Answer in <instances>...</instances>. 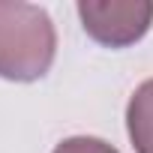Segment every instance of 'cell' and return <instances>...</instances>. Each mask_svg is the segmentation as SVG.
Returning a JSON list of instances; mask_svg holds the SVG:
<instances>
[{
    "instance_id": "4",
    "label": "cell",
    "mask_w": 153,
    "mask_h": 153,
    "mask_svg": "<svg viewBox=\"0 0 153 153\" xmlns=\"http://www.w3.org/2000/svg\"><path fill=\"white\" fill-rule=\"evenodd\" d=\"M54 153H120L117 147H111L108 141L102 138H90V135H75V138H66L54 147Z\"/></svg>"
},
{
    "instance_id": "2",
    "label": "cell",
    "mask_w": 153,
    "mask_h": 153,
    "mask_svg": "<svg viewBox=\"0 0 153 153\" xmlns=\"http://www.w3.org/2000/svg\"><path fill=\"white\" fill-rule=\"evenodd\" d=\"M78 15L90 39L108 48H126L150 30L153 3L147 0H81Z\"/></svg>"
},
{
    "instance_id": "1",
    "label": "cell",
    "mask_w": 153,
    "mask_h": 153,
    "mask_svg": "<svg viewBox=\"0 0 153 153\" xmlns=\"http://www.w3.org/2000/svg\"><path fill=\"white\" fill-rule=\"evenodd\" d=\"M57 33L42 6L0 0V78L36 81L51 69Z\"/></svg>"
},
{
    "instance_id": "3",
    "label": "cell",
    "mask_w": 153,
    "mask_h": 153,
    "mask_svg": "<svg viewBox=\"0 0 153 153\" xmlns=\"http://www.w3.org/2000/svg\"><path fill=\"white\" fill-rule=\"evenodd\" d=\"M126 129L138 153H153V78L132 93L126 108Z\"/></svg>"
}]
</instances>
